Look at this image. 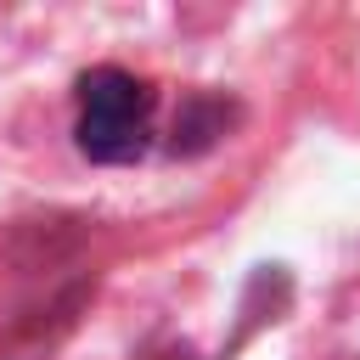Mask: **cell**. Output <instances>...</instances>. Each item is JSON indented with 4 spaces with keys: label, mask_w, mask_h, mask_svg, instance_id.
I'll use <instances>...</instances> for the list:
<instances>
[{
    "label": "cell",
    "mask_w": 360,
    "mask_h": 360,
    "mask_svg": "<svg viewBox=\"0 0 360 360\" xmlns=\"http://www.w3.org/2000/svg\"><path fill=\"white\" fill-rule=\"evenodd\" d=\"M152 84L129 68H90L79 79V152L90 163H135L152 141Z\"/></svg>",
    "instance_id": "cell-1"
}]
</instances>
